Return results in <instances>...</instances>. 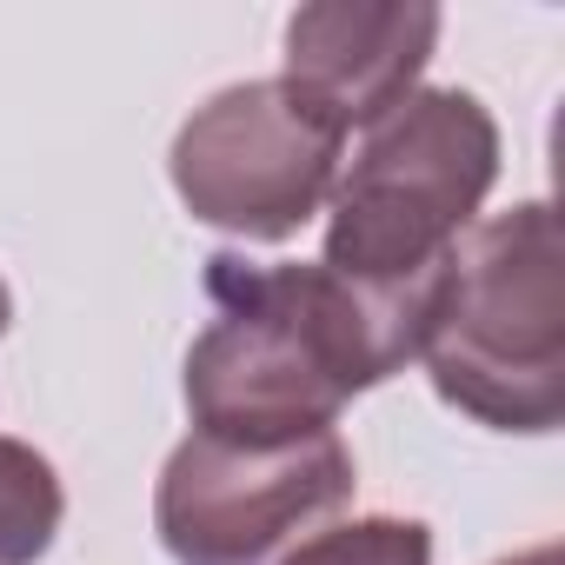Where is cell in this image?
<instances>
[{"label": "cell", "instance_id": "6", "mask_svg": "<svg viewBox=\"0 0 565 565\" xmlns=\"http://www.w3.org/2000/svg\"><path fill=\"white\" fill-rule=\"evenodd\" d=\"M439 41V8L426 0H393V8H366V0H320L287 21V87L327 134L380 127L419 81Z\"/></svg>", "mask_w": 565, "mask_h": 565}, {"label": "cell", "instance_id": "4", "mask_svg": "<svg viewBox=\"0 0 565 565\" xmlns=\"http://www.w3.org/2000/svg\"><path fill=\"white\" fill-rule=\"evenodd\" d=\"M353 499V452L340 433L287 439V446H233V439H180L153 525L180 565H266L307 525Z\"/></svg>", "mask_w": 565, "mask_h": 565}, {"label": "cell", "instance_id": "5", "mask_svg": "<svg viewBox=\"0 0 565 565\" xmlns=\"http://www.w3.org/2000/svg\"><path fill=\"white\" fill-rule=\"evenodd\" d=\"M340 134H327L279 81L213 94L173 140V186L193 220L239 239L300 233L340 173Z\"/></svg>", "mask_w": 565, "mask_h": 565}, {"label": "cell", "instance_id": "8", "mask_svg": "<svg viewBox=\"0 0 565 565\" xmlns=\"http://www.w3.org/2000/svg\"><path fill=\"white\" fill-rule=\"evenodd\" d=\"M279 565H433V532L419 519H353L313 532Z\"/></svg>", "mask_w": 565, "mask_h": 565}, {"label": "cell", "instance_id": "10", "mask_svg": "<svg viewBox=\"0 0 565 565\" xmlns=\"http://www.w3.org/2000/svg\"><path fill=\"white\" fill-rule=\"evenodd\" d=\"M8 320H14V294H8V279H0V333H8Z\"/></svg>", "mask_w": 565, "mask_h": 565}, {"label": "cell", "instance_id": "1", "mask_svg": "<svg viewBox=\"0 0 565 565\" xmlns=\"http://www.w3.org/2000/svg\"><path fill=\"white\" fill-rule=\"evenodd\" d=\"M439 273L406 287H360L333 266L206 259L213 327L186 353L193 433L233 446H287L333 433L340 406L419 360Z\"/></svg>", "mask_w": 565, "mask_h": 565}, {"label": "cell", "instance_id": "9", "mask_svg": "<svg viewBox=\"0 0 565 565\" xmlns=\"http://www.w3.org/2000/svg\"><path fill=\"white\" fill-rule=\"evenodd\" d=\"M499 565H558V545H532V552H512Z\"/></svg>", "mask_w": 565, "mask_h": 565}, {"label": "cell", "instance_id": "3", "mask_svg": "<svg viewBox=\"0 0 565 565\" xmlns=\"http://www.w3.org/2000/svg\"><path fill=\"white\" fill-rule=\"evenodd\" d=\"M492 180V114L459 87H413L380 127H366L347 180H333L327 266L360 287H406L439 273L486 206Z\"/></svg>", "mask_w": 565, "mask_h": 565}, {"label": "cell", "instance_id": "2", "mask_svg": "<svg viewBox=\"0 0 565 565\" xmlns=\"http://www.w3.org/2000/svg\"><path fill=\"white\" fill-rule=\"evenodd\" d=\"M419 360L446 406L499 433L565 419V266L552 206H512L472 226L433 287Z\"/></svg>", "mask_w": 565, "mask_h": 565}, {"label": "cell", "instance_id": "7", "mask_svg": "<svg viewBox=\"0 0 565 565\" xmlns=\"http://www.w3.org/2000/svg\"><path fill=\"white\" fill-rule=\"evenodd\" d=\"M61 512L67 499L54 466L21 439H0V565H34L54 545Z\"/></svg>", "mask_w": 565, "mask_h": 565}]
</instances>
